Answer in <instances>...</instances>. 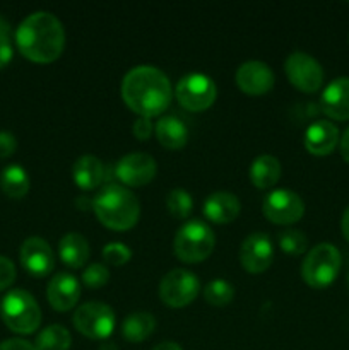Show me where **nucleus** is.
Returning a JSON list of instances; mask_svg holds the SVG:
<instances>
[{
    "label": "nucleus",
    "instance_id": "nucleus-11",
    "mask_svg": "<svg viewBox=\"0 0 349 350\" xmlns=\"http://www.w3.org/2000/svg\"><path fill=\"white\" fill-rule=\"evenodd\" d=\"M287 79L296 89L303 92H315L324 82V68L311 55L305 51H294L284 62Z\"/></svg>",
    "mask_w": 349,
    "mask_h": 350
},
{
    "label": "nucleus",
    "instance_id": "nucleus-18",
    "mask_svg": "<svg viewBox=\"0 0 349 350\" xmlns=\"http://www.w3.org/2000/svg\"><path fill=\"white\" fill-rule=\"evenodd\" d=\"M339 142V130L328 120H317L305 132V147L313 156H327Z\"/></svg>",
    "mask_w": 349,
    "mask_h": 350
},
{
    "label": "nucleus",
    "instance_id": "nucleus-17",
    "mask_svg": "<svg viewBox=\"0 0 349 350\" xmlns=\"http://www.w3.org/2000/svg\"><path fill=\"white\" fill-rule=\"evenodd\" d=\"M322 111L332 120H349V77H337L328 82L320 98Z\"/></svg>",
    "mask_w": 349,
    "mask_h": 350
},
{
    "label": "nucleus",
    "instance_id": "nucleus-16",
    "mask_svg": "<svg viewBox=\"0 0 349 350\" xmlns=\"http://www.w3.org/2000/svg\"><path fill=\"white\" fill-rule=\"evenodd\" d=\"M48 303L57 311H68L77 304L81 297V286L72 273H55L48 282Z\"/></svg>",
    "mask_w": 349,
    "mask_h": 350
},
{
    "label": "nucleus",
    "instance_id": "nucleus-33",
    "mask_svg": "<svg viewBox=\"0 0 349 350\" xmlns=\"http://www.w3.org/2000/svg\"><path fill=\"white\" fill-rule=\"evenodd\" d=\"M16 149L17 140L16 137H14V133L2 130V132H0V159L12 156V154L16 152Z\"/></svg>",
    "mask_w": 349,
    "mask_h": 350
},
{
    "label": "nucleus",
    "instance_id": "nucleus-7",
    "mask_svg": "<svg viewBox=\"0 0 349 350\" xmlns=\"http://www.w3.org/2000/svg\"><path fill=\"white\" fill-rule=\"evenodd\" d=\"M178 103L188 111H204L218 98V88L209 75L192 72L178 81L174 89Z\"/></svg>",
    "mask_w": 349,
    "mask_h": 350
},
{
    "label": "nucleus",
    "instance_id": "nucleus-29",
    "mask_svg": "<svg viewBox=\"0 0 349 350\" xmlns=\"http://www.w3.org/2000/svg\"><path fill=\"white\" fill-rule=\"evenodd\" d=\"M279 246L287 255H301L308 246L307 236L298 229H286L279 232Z\"/></svg>",
    "mask_w": 349,
    "mask_h": 350
},
{
    "label": "nucleus",
    "instance_id": "nucleus-35",
    "mask_svg": "<svg viewBox=\"0 0 349 350\" xmlns=\"http://www.w3.org/2000/svg\"><path fill=\"white\" fill-rule=\"evenodd\" d=\"M0 350H36V347L24 338H9L0 342Z\"/></svg>",
    "mask_w": 349,
    "mask_h": 350
},
{
    "label": "nucleus",
    "instance_id": "nucleus-8",
    "mask_svg": "<svg viewBox=\"0 0 349 350\" xmlns=\"http://www.w3.org/2000/svg\"><path fill=\"white\" fill-rule=\"evenodd\" d=\"M116 318L112 308L105 303H86L75 310L74 327L84 337L92 340H105L115 330Z\"/></svg>",
    "mask_w": 349,
    "mask_h": 350
},
{
    "label": "nucleus",
    "instance_id": "nucleus-24",
    "mask_svg": "<svg viewBox=\"0 0 349 350\" xmlns=\"http://www.w3.org/2000/svg\"><path fill=\"white\" fill-rule=\"evenodd\" d=\"M154 328H156V320H154L153 314L147 313V311H135L123 320L122 335L125 340L139 344V342H144L147 337H151Z\"/></svg>",
    "mask_w": 349,
    "mask_h": 350
},
{
    "label": "nucleus",
    "instance_id": "nucleus-21",
    "mask_svg": "<svg viewBox=\"0 0 349 350\" xmlns=\"http://www.w3.org/2000/svg\"><path fill=\"white\" fill-rule=\"evenodd\" d=\"M157 142L171 150L181 149L188 140V130L178 116H161L154 125Z\"/></svg>",
    "mask_w": 349,
    "mask_h": 350
},
{
    "label": "nucleus",
    "instance_id": "nucleus-38",
    "mask_svg": "<svg viewBox=\"0 0 349 350\" xmlns=\"http://www.w3.org/2000/svg\"><path fill=\"white\" fill-rule=\"evenodd\" d=\"M10 33H12V26H10L9 21L0 14V41L10 40Z\"/></svg>",
    "mask_w": 349,
    "mask_h": 350
},
{
    "label": "nucleus",
    "instance_id": "nucleus-39",
    "mask_svg": "<svg viewBox=\"0 0 349 350\" xmlns=\"http://www.w3.org/2000/svg\"><path fill=\"white\" fill-rule=\"evenodd\" d=\"M341 229H342V234H344V238L349 241V205H348V208L344 211V214H342Z\"/></svg>",
    "mask_w": 349,
    "mask_h": 350
},
{
    "label": "nucleus",
    "instance_id": "nucleus-40",
    "mask_svg": "<svg viewBox=\"0 0 349 350\" xmlns=\"http://www.w3.org/2000/svg\"><path fill=\"white\" fill-rule=\"evenodd\" d=\"M153 350H183V349H181L177 342L166 340V342H161V344H157Z\"/></svg>",
    "mask_w": 349,
    "mask_h": 350
},
{
    "label": "nucleus",
    "instance_id": "nucleus-3",
    "mask_svg": "<svg viewBox=\"0 0 349 350\" xmlns=\"http://www.w3.org/2000/svg\"><path fill=\"white\" fill-rule=\"evenodd\" d=\"M92 211L103 226L113 231H127L139 221L140 205L129 188L108 185L92 198Z\"/></svg>",
    "mask_w": 349,
    "mask_h": 350
},
{
    "label": "nucleus",
    "instance_id": "nucleus-9",
    "mask_svg": "<svg viewBox=\"0 0 349 350\" xmlns=\"http://www.w3.org/2000/svg\"><path fill=\"white\" fill-rule=\"evenodd\" d=\"M201 293V282L190 270L173 269L161 279L159 297L171 308L188 306Z\"/></svg>",
    "mask_w": 349,
    "mask_h": 350
},
{
    "label": "nucleus",
    "instance_id": "nucleus-14",
    "mask_svg": "<svg viewBox=\"0 0 349 350\" xmlns=\"http://www.w3.org/2000/svg\"><path fill=\"white\" fill-rule=\"evenodd\" d=\"M21 265L33 277H47L53 270L55 258L51 246L43 238H27L19 252Z\"/></svg>",
    "mask_w": 349,
    "mask_h": 350
},
{
    "label": "nucleus",
    "instance_id": "nucleus-36",
    "mask_svg": "<svg viewBox=\"0 0 349 350\" xmlns=\"http://www.w3.org/2000/svg\"><path fill=\"white\" fill-rule=\"evenodd\" d=\"M14 57V48L10 40H2L0 41V68L7 67L10 64Z\"/></svg>",
    "mask_w": 349,
    "mask_h": 350
},
{
    "label": "nucleus",
    "instance_id": "nucleus-31",
    "mask_svg": "<svg viewBox=\"0 0 349 350\" xmlns=\"http://www.w3.org/2000/svg\"><path fill=\"white\" fill-rule=\"evenodd\" d=\"M109 280V270L103 263H92L82 273V282L91 289H99Z\"/></svg>",
    "mask_w": 349,
    "mask_h": 350
},
{
    "label": "nucleus",
    "instance_id": "nucleus-20",
    "mask_svg": "<svg viewBox=\"0 0 349 350\" xmlns=\"http://www.w3.org/2000/svg\"><path fill=\"white\" fill-rule=\"evenodd\" d=\"M72 176L81 190H96L105 180V164L96 156L86 154L74 163Z\"/></svg>",
    "mask_w": 349,
    "mask_h": 350
},
{
    "label": "nucleus",
    "instance_id": "nucleus-32",
    "mask_svg": "<svg viewBox=\"0 0 349 350\" xmlns=\"http://www.w3.org/2000/svg\"><path fill=\"white\" fill-rule=\"evenodd\" d=\"M16 280V267L7 256L0 255V291L10 287Z\"/></svg>",
    "mask_w": 349,
    "mask_h": 350
},
{
    "label": "nucleus",
    "instance_id": "nucleus-23",
    "mask_svg": "<svg viewBox=\"0 0 349 350\" xmlns=\"http://www.w3.org/2000/svg\"><path fill=\"white\" fill-rule=\"evenodd\" d=\"M281 163L277 157L270 156V154H262V156L255 157L250 166V180L255 185L257 188H266L274 187L281 178Z\"/></svg>",
    "mask_w": 349,
    "mask_h": 350
},
{
    "label": "nucleus",
    "instance_id": "nucleus-30",
    "mask_svg": "<svg viewBox=\"0 0 349 350\" xmlns=\"http://www.w3.org/2000/svg\"><path fill=\"white\" fill-rule=\"evenodd\" d=\"M103 258L109 265H125L130 258H132V252H130L129 246L125 243L120 241H112L103 248Z\"/></svg>",
    "mask_w": 349,
    "mask_h": 350
},
{
    "label": "nucleus",
    "instance_id": "nucleus-19",
    "mask_svg": "<svg viewBox=\"0 0 349 350\" xmlns=\"http://www.w3.org/2000/svg\"><path fill=\"white\" fill-rule=\"evenodd\" d=\"M240 200L236 195L231 191H212L204 202V211L205 219L216 222V224H228V222L235 221L240 214Z\"/></svg>",
    "mask_w": 349,
    "mask_h": 350
},
{
    "label": "nucleus",
    "instance_id": "nucleus-34",
    "mask_svg": "<svg viewBox=\"0 0 349 350\" xmlns=\"http://www.w3.org/2000/svg\"><path fill=\"white\" fill-rule=\"evenodd\" d=\"M132 132H133V135H135L139 140L149 139L151 133L154 132V126H153V123H151V118H144V116H139V118L133 122Z\"/></svg>",
    "mask_w": 349,
    "mask_h": 350
},
{
    "label": "nucleus",
    "instance_id": "nucleus-12",
    "mask_svg": "<svg viewBox=\"0 0 349 350\" xmlns=\"http://www.w3.org/2000/svg\"><path fill=\"white\" fill-rule=\"evenodd\" d=\"M157 173V164L146 152H130L116 163L115 174L127 187H144L151 183Z\"/></svg>",
    "mask_w": 349,
    "mask_h": 350
},
{
    "label": "nucleus",
    "instance_id": "nucleus-37",
    "mask_svg": "<svg viewBox=\"0 0 349 350\" xmlns=\"http://www.w3.org/2000/svg\"><path fill=\"white\" fill-rule=\"evenodd\" d=\"M339 149H341L342 159L349 164V126L346 129V132L342 133L341 142H339Z\"/></svg>",
    "mask_w": 349,
    "mask_h": 350
},
{
    "label": "nucleus",
    "instance_id": "nucleus-26",
    "mask_svg": "<svg viewBox=\"0 0 349 350\" xmlns=\"http://www.w3.org/2000/svg\"><path fill=\"white\" fill-rule=\"evenodd\" d=\"M72 345L70 332L62 325H50L38 334L36 350H68Z\"/></svg>",
    "mask_w": 349,
    "mask_h": 350
},
{
    "label": "nucleus",
    "instance_id": "nucleus-10",
    "mask_svg": "<svg viewBox=\"0 0 349 350\" xmlns=\"http://www.w3.org/2000/svg\"><path fill=\"white\" fill-rule=\"evenodd\" d=\"M263 215L274 224H293L305 214V204L298 193L289 188H277L263 198Z\"/></svg>",
    "mask_w": 349,
    "mask_h": 350
},
{
    "label": "nucleus",
    "instance_id": "nucleus-25",
    "mask_svg": "<svg viewBox=\"0 0 349 350\" xmlns=\"http://www.w3.org/2000/svg\"><path fill=\"white\" fill-rule=\"evenodd\" d=\"M0 188L10 198H23L29 191L27 171L19 164H9L0 173Z\"/></svg>",
    "mask_w": 349,
    "mask_h": 350
},
{
    "label": "nucleus",
    "instance_id": "nucleus-41",
    "mask_svg": "<svg viewBox=\"0 0 349 350\" xmlns=\"http://www.w3.org/2000/svg\"><path fill=\"white\" fill-rule=\"evenodd\" d=\"M348 286H349V275H348Z\"/></svg>",
    "mask_w": 349,
    "mask_h": 350
},
{
    "label": "nucleus",
    "instance_id": "nucleus-13",
    "mask_svg": "<svg viewBox=\"0 0 349 350\" xmlns=\"http://www.w3.org/2000/svg\"><path fill=\"white\" fill-rule=\"evenodd\" d=\"M274 246L266 232H252L240 246V263L248 273H262L270 267Z\"/></svg>",
    "mask_w": 349,
    "mask_h": 350
},
{
    "label": "nucleus",
    "instance_id": "nucleus-15",
    "mask_svg": "<svg viewBox=\"0 0 349 350\" xmlns=\"http://www.w3.org/2000/svg\"><path fill=\"white\" fill-rule=\"evenodd\" d=\"M236 84L245 94L262 96L274 88V72L260 60L243 62L236 70Z\"/></svg>",
    "mask_w": 349,
    "mask_h": 350
},
{
    "label": "nucleus",
    "instance_id": "nucleus-4",
    "mask_svg": "<svg viewBox=\"0 0 349 350\" xmlns=\"http://www.w3.org/2000/svg\"><path fill=\"white\" fill-rule=\"evenodd\" d=\"M0 317L10 330L21 335L33 334L41 323L40 304L24 289H12L3 296Z\"/></svg>",
    "mask_w": 349,
    "mask_h": 350
},
{
    "label": "nucleus",
    "instance_id": "nucleus-1",
    "mask_svg": "<svg viewBox=\"0 0 349 350\" xmlns=\"http://www.w3.org/2000/svg\"><path fill=\"white\" fill-rule=\"evenodd\" d=\"M122 98L133 113L144 118H153L170 106L173 88L161 68L154 65H137L123 77Z\"/></svg>",
    "mask_w": 349,
    "mask_h": 350
},
{
    "label": "nucleus",
    "instance_id": "nucleus-27",
    "mask_svg": "<svg viewBox=\"0 0 349 350\" xmlns=\"http://www.w3.org/2000/svg\"><path fill=\"white\" fill-rule=\"evenodd\" d=\"M166 207L177 219H187L194 208V198L183 188H173L166 195Z\"/></svg>",
    "mask_w": 349,
    "mask_h": 350
},
{
    "label": "nucleus",
    "instance_id": "nucleus-6",
    "mask_svg": "<svg viewBox=\"0 0 349 350\" xmlns=\"http://www.w3.org/2000/svg\"><path fill=\"white\" fill-rule=\"evenodd\" d=\"M341 270V253L332 243H318L308 252L301 265L303 280L313 289L331 286Z\"/></svg>",
    "mask_w": 349,
    "mask_h": 350
},
{
    "label": "nucleus",
    "instance_id": "nucleus-22",
    "mask_svg": "<svg viewBox=\"0 0 349 350\" xmlns=\"http://www.w3.org/2000/svg\"><path fill=\"white\" fill-rule=\"evenodd\" d=\"M60 260L70 269H79L89 258V243L81 232H67L58 243Z\"/></svg>",
    "mask_w": 349,
    "mask_h": 350
},
{
    "label": "nucleus",
    "instance_id": "nucleus-2",
    "mask_svg": "<svg viewBox=\"0 0 349 350\" xmlns=\"http://www.w3.org/2000/svg\"><path fill=\"white\" fill-rule=\"evenodd\" d=\"M21 53L38 64L57 60L65 46V31L60 19L47 10L29 14L16 31Z\"/></svg>",
    "mask_w": 349,
    "mask_h": 350
},
{
    "label": "nucleus",
    "instance_id": "nucleus-5",
    "mask_svg": "<svg viewBox=\"0 0 349 350\" xmlns=\"http://www.w3.org/2000/svg\"><path fill=\"white\" fill-rule=\"evenodd\" d=\"M216 245L212 229L204 221L192 219L178 229L173 239V252L185 263H198L209 258Z\"/></svg>",
    "mask_w": 349,
    "mask_h": 350
},
{
    "label": "nucleus",
    "instance_id": "nucleus-28",
    "mask_svg": "<svg viewBox=\"0 0 349 350\" xmlns=\"http://www.w3.org/2000/svg\"><path fill=\"white\" fill-rule=\"evenodd\" d=\"M233 297H235V289L224 279L211 280L204 287V299L212 306H226V304L231 303Z\"/></svg>",
    "mask_w": 349,
    "mask_h": 350
}]
</instances>
